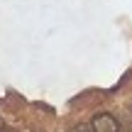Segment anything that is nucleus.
Segmentation results:
<instances>
[{"label": "nucleus", "mask_w": 132, "mask_h": 132, "mask_svg": "<svg viewBox=\"0 0 132 132\" xmlns=\"http://www.w3.org/2000/svg\"><path fill=\"white\" fill-rule=\"evenodd\" d=\"M90 132H120V122L115 115L110 113H98L93 120H90Z\"/></svg>", "instance_id": "f257e3e1"}, {"label": "nucleus", "mask_w": 132, "mask_h": 132, "mask_svg": "<svg viewBox=\"0 0 132 132\" xmlns=\"http://www.w3.org/2000/svg\"><path fill=\"white\" fill-rule=\"evenodd\" d=\"M69 132H90V127L88 125H76V127H71Z\"/></svg>", "instance_id": "f03ea898"}, {"label": "nucleus", "mask_w": 132, "mask_h": 132, "mask_svg": "<svg viewBox=\"0 0 132 132\" xmlns=\"http://www.w3.org/2000/svg\"><path fill=\"white\" fill-rule=\"evenodd\" d=\"M0 132H7V127H5V120L0 118Z\"/></svg>", "instance_id": "7ed1b4c3"}]
</instances>
